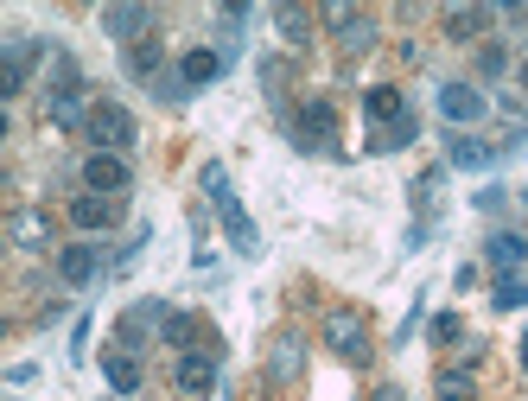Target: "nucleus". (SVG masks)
<instances>
[{"instance_id": "obj_22", "label": "nucleus", "mask_w": 528, "mask_h": 401, "mask_svg": "<svg viewBox=\"0 0 528 401\" xmlns=\"http://www.w3.org/2000/svg\"><path fill=\"white\" fill-rule=\"evenodd\" d=\"M446 160H452V166H465V172H484L490 160H497V147H484V141H471V134H459V141L446 147Z\"/></svg>"}, {"instance_id": "obj_33", "label": "nucleus", "mask_w": 528, "mask_h": 401, "mask_svg": "<svg viewBox=\"0 0 528 401\" xmlns=\"http://www.w3.org/2000/svg\"><path fill=\"white\" fill-rule=\"evenodd\" d=\"M522 204H528V185H522Z\"/></svg>"}, {"instance_id": "obj_24", "label": "nucleus", "mask_w": 528, "mask_h": 401, "mask_svg": "<svg viewBox=\"0 0 528 401\" xmlns=\"http://www.w3.org/2000/svg\"><path fill=\"white\" fill-rule=\"evenodd\" d=\"M160 338H166V344H179V351L191 357V338H198V319H191V312H166Z\"/></svg>"}, {"instance_id": "obj_4", "label": "nucleus", "mask_w": 528, "mask_h": 401, "mask_svg": "<svg viewBox=\"0 0 528 401\" xmlns=\"http://www.w3.org/2000/svg\"><path fill=\"white\" fill-rule=\"evenodd\" d=\"M331 141H338V109L312 96L306 109L293 115V147H299V153H325Z\"/></svg>"}, {"instance_id": "obj_12", "label": "nucleus", "mask_w": 528, "mask_h": 401, "mask_svg": "<svg viewBox=\"0 0 528 401\" xmlns=\"http://www.w3.org/2000/svg\"><path fill=\"white\" fill-rule=\"evenodd\" d=\"M7 236L20 242V249L39 255V249H51V217H45V211H32V204H20V211L7 217Z\"/></svg>"}, {"instance_id": "obj_7", "label": "nucleus", "mask_w": 528, "mask_h": 401, "mask_svg": "<svg viewBox=\"0 0 528 401\" xmlns=\"http://www.w3.org/2000/svg\"><path fill=\"white\" fill-rule=\"evenodd\" d=\"M172 382H179V395H210L217 389V351H191V357H179V370H172Z\"/></svg>"}, {"instance_id": "obj_23", "label": "nucleus", "mask_w": 528, "mask_h": 401, "mask_svg": "<svg viewBox=\"0 0 528 401\" xmlns=\"http://www.w3.org/2000/svg\"><path fill=\"white\" fill-rule=\"evenodd\" d=\"M160 64H166L160 39H147V45H134V51H128V71H134V77H147V83H160V77H166Z\"/></svg>"}, {"instance_id": "obj_6", "label": "nucleus", "mask_w": 528, "mask_h": 401, "mask_svg": "<svg viewBox=\"0 0 528 401\" xmlns=\"http://www.w3.org/2000/svg\"><path fill=\"white\" fill-rule=\"evenodd\" d=\"M83 185H90L96 198H115V191L134 185V172H128L121 153H90V160H83Z\"/></svg>"}, {"instance_id": "obj_31", "label": "nucleus", "mask_w": 528, "mask_h": 401, "mask_svg": "<svg viewBox=\"0 0 528 401\" xmlns=\"http://www.w3.org/2000/svg\"><path fill=\"white\" fill-rule=\"evenodd\" d=\"M376 401H401V389H395V382H389V389H376Z\"/></svg>"}, {"instance_id": "obj_15", "label": "nucleus", "mask_w": 528, "mask_h": 401, "mask_svg": "<svg viewBox=\"0 0 528 401\" xmlns=\"http://www.w3.org/2000/svg\"><path fill=\"white\" fill-rule=\"evenodd\" d=\"M58 274H64V281H70V287H90V281H96V274H102V255L90 249V242H70V249L58 255Z\"/></svg>"}, {"instance_id": "obj_18", "label": "nucleus", "mask_w": 528, "mask_h": 401, "mask_svg": "<svg viewBox=\"0 0 528 401\" xmlns=\"http://www.w3.org/2000/svg\"><path fill=\"white\" fill-rule=\"evenodd\" d=\"M102 382H109L115 395H134L140 389V357L134 351H102Z\"/></svg>"}, {"instance_id": "obj_5", "label": "nucleus", "mask_w": 528, "mask_h": 401, "mask_svg": "<svg viewBox=\"0 0 528 401\" xmlns=\"http://www.w3.org/2000/svg\"><path fill=\"white\" fill-rule=\"evenodd\" d=\"M325 26L338 32L344 51H369V45H376V20L357 13V7H344V0H331V7H325Z\"/></svg>"}, {"instance_id": "obj_1", "label": "nucleus", "mask_w": 528, "mask_h": 401, "mask_svg": "<svg viewBox=\"0 0 528 401\" xmlns=\"http://www.w3.org/2000/svg\"><path fill=\"white\" fill-rule=\"evenodd\" d=\"M204 191H210V204H217L223 236L236 242V255H261V230H255V217L242 211V198L230 191V166H223V160H210V166H204Z\"/></svg>"}, {"instance_id": "obj_3", "label": "nucleus", "mask_w": 528, "mask_h": 401, "mask_svg": "<svg viewBox=\"0 0 528 401\" xmlns=\"http://www.w3.org/2000/svg\"><path fill=\"white\" fill-rule=\"evenodd\" d=\"M96 141V153H128L134 147V115L121 109V102H96L90 109V128H83Z\"/></svg>"}, {"instance_id": "obj_25", "label": "nucleus", "mask_w": 528, "mask_h": 401, "mask_svg": "<svg viewBox=\"0 0 528 401\" xmlns=\"http://www.w3.org/2000/svg\"><path fill=\"white\" fill-rule=\"evenodd\" d=\"M274 26L287 32V45H306V32H312V13H306V7H274Z\"/></svg>"}, {"instance_id": "obj_2", "label": "nucleus", "mask_w": 528, "mask_h": 401, "mask_svg": "<svg viewBox=\"0 0 528 401\" xmlns=\"http://www.w3.org/2000/svg\"><path fill=\"white\" fill-rule=\"evenodd\" d=\"M319 338H325L338 357H350V363H363V357H369V319H363L357 306H331V312H325V325H319Z\"/></svg>"}, {"instance_id": "obj_32", "label": "nucleus", "mask_w": 528, "mask_h": 401, "mask_svg": "<svg viewBox=\"0 0 528 401\" xmlns=\"http://www.w3.org/2000/svg\"><path fill=\"white\" fill-rule=\"evenodd\" d=\"M522 370H528V331H522Z\"/></svg>"}, {"instance_id": "obj_19", "label": "nucleus", "mask_w": 528, "mask_h": 401, "mask_svg": "<svg viewBox=\"0 0 528 401\" xmlns=\"http://www.w3.org/2000/svg\"><path fill=\"white\" fill-rule=\"evenodd\" d=\"M70 223H77V230H109V223H115V198H96V191L70 198Z\"/></svg>"}, {"instance_id": "obj_8", "label": "nucleus", "mask_w": 528, "mask_h": 401, "mask_svg": "<svg viewBox=\"0 0 528 401\" xmlns=\"http://www.w3.org/2000/svg\"><path fill=\"white\" fill-rule=\"evenodd\" d=\"M484 109H490V102L471 90V83H446V90H439V115H446L452 128H471V121H484Z\"/></svg>"}, {"instance_id": "obj_14", "label": "nucleus", "mask_w": 528, "mask_h": 401, "mask_svg": "<svg viewBox=\"0 0 528 401\" xmlns=\"http://www.w3.org/2000/svg\"><path fill=\"white\" fill-rule=\"evenodd\" d=\"M217 77H223V51L198 45V51L179 58V83H185V90H204V83H217Z\"/></svg>"}, {"instance_id": "obj_28", "label": "nucleus", "mask_w": 528, "mask_h": 401, "mask_svg": "<svg viewBox=\"0 0 528 401\" xmlns=\"http://www.w3.org/2000/svg\"><path fill=\"white\" fill-rule=\"evenodd\" d=\"M439 185H446V166H433V172H420V179H414V211H433V198H439Z\"/></svg>"}, {"instance_id": "obj_20", "label": "nucleus", "mask_w": 528, "mask_h": 401, "mask_svg": "<svg viewBox=\"0 0 528 401\" xmlns=\"http://www.w3.org/2000/svg\"><path fill=\"white\" fill-rule=\"evenodd\" d=\"M45 115L58 121V128H90V109L77 102V90H51L45 96Z\"/></svg>"}, {"instance_id": "obj_10", "label": "nucleus", "mask_w": 528, "mask_h": 401, "mask_svg": "<svg viewBox=\"0 0 528 401\" xmlns=\"http://www.w3.org/2000/svg\"><path fill=\"white\" fill-rule=\"evenodd\" d=\"M363 115L376 121V128H401L414 109H408V96L401 90H389V83H376V90H363Z\"/></svg>"}, {"instance_id": "obj_16", "label": "nucleus", "mask_w": 528, "mask_h": 401, "mask_svg": "<svg viewBox=\"0 0 528 401\" xmlns=\"http://www.w3.org/2000/svg\"><path fill=\"white\" fill-rule=\"evenodd\" d=\"M32 58H39V39H7V71H0V96L26 90V71H32Z\"/></svg>"}, {"instance_id": "obj_30", "label": "nucleus", "mask_w": 528, "mask_h": 401, "mask_svg": "<svg viewBox=\"0 0 528 401\" xmlns=\"http://www.w3.org/2000/svg\"><path fill=\"white\" fill-rule=\"evenodd\" d=\"M478 64H484V77H497L503 64H509V51H503V45H484V58H478Z\"/></svg>"}, {"instance_id": "obj_29", "label": "nucleus", "mask_w": 528, "mask_h": 401, "mask_svg": "<svg viewBox=\"0 0 528 401\" xmlns=\"http://www.w3.org/2000/svg\"><path fill=\"white\" fill-rule=\"evenodd\" d=\"M465 338V319H459V312H439V319H433V344H459Z\"/></svg>"}, {"instance_id": "obj_11", "label": "nucleus", "mask_w": 528, "mask_h": 401, "mask_svg": "<svg viewBox=\"0 0 528 401\" xmlns=\"http://www.w3.org/2000/svg\"><path fill=\"white\" fill-rule=\"evenodd\" d=\"M299 370H306V338H274V351H268V382H280V389H287V382H299Z\"/></svg>"}, {"instance_id": "obj_13", "label": "nucleus", "mask_w": 528, "mask_h": 401, "mask_svg": "<svg viewBox=\"0 0 528 401\" xmlns=\"http://www.w3.org/2000/svg\"><path fill=\"white\" fill-rule=\"evenodd\" d=\"M484 261H490L497 274H516L522 261H528V242H522L516 230H490V236H484Z\"/></svg>"}, {"instance_id": "obj_26", "label": "nucleus", "mask_w": 528, "mask_h": 401, "mask_svg": "<svg viewBox=\"0 0 528 401\" xmlns=\"http://www.w3.org/2000/svg\"><path fill=\"white\" fill-rule=\"evenodd\" d=\"M490 300H497V312H522L528 306V281H522V274H503Z\"/></svg>"}, {"instance_id": "obj_27", "label": "nucleus", "mask_w": 528, "mask_h": 401, "mask_svg": "<svg viewBox=\"0 0 528 401\" xmlns=\"http://www.w3.org/2000/svg\"><path fill=\"white\" fill-rule=\"evenodd\" d=\"M414 134H420V121L408 115V121H401V128H376V134H369V147H376V153H395V147H408Z\"/></svg>"}, {"instance_id": "obj_17", "label": "nucleus", "mask_w": 528, "mask_h": 401, "mask_svg": "<svg viewBox=\"0 0 528 401\" xmlns=\"http://www.w3.org/2000/svg\"><path fill=\"white\" fill-rule=\"evenodd\" d=\"M490 20H497V7H446V39L471 45V39H484Z\"/></svg>"}, {"instance_id": "obj_21", "label": "nucleus", "mask_w": 528, "mask_h": 401, "mask_svg": "<svg viewBox=\"0 0 528 401\" xmlns=\"http://www.w3.org/2000/svg\"><path fill=\"white\" fill-rule=\"evenodd\" d=\"M433 395H439V401H478V382H471V370L446 363V370L433 376Z\"/></svg>"}, {"instance_id": "obj_9", "label": "nucleus", "mask_w": 528, "mask_h": 401, "mask_svg": "<svg viewBox=\"0 0 528 401\" xmlns=\"http://www.w3.org/2000/svg\"><path fill=\"white\" fill-rule=\"evenodd\" d=\"M147 26H153V7H109L102 13V32L109 39H121V45H147Z\"/></svg>"}]
</instances>
